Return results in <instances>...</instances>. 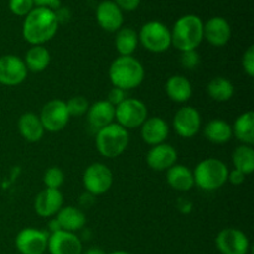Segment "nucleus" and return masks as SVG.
Instances as JSON below:
<instances>
[{"label": "nucleus", "mask_w": 254, "mask_h": 254, "mask_svg": "<svg viewBox=\"0 0 254 254\" xmlns=\"http://www.w3.org/2000/svg\"><path fill=\"white\" fill-rule=\"evenodd\" d=\"M39 117L45 130L51 131V133L61 131L62 129L66 128L69 122V113L67 111L66 102L61 99L47 102L42 107Z\"/></svg>", "instance_id": "nucleus-9"}, {"label": "nucleus", "mask_w": 254, "mask_h": 254, "mask_svg": "<svg viewBox=\"0 0 254 254\" xmlns=\"http://www.w3.org/2000/svg\"><path fill=\"white\" fill-rule=\"evenodd\" d=\"M27 68L24 60L15 55L0 57V83L4 86H17L27 77Z\"/></svg>", "instance_id": "nucleus-11"}, {"label": "nucleus", "mask_w": 254, "mask_h": 254, "mask_svg": "<svg viewBox=\"0 0 254 254\" xmlns=\"http://www.w3.org/2000/svg\"><path fill=\"white\" fill-rule=\"evenodd\" d=\"M231 26L223 17H211L206 24H203V39L207 40L212 46H225L231 39Z\"/></svg>", "instance_id": "nucleus-18"}, {"label": "nucleus", "mask_w": 254, "mask_h": 254, "mask_svg": "<svg viewBox=\"0 0 254 254\" xmlns=\"http://www.w3.org/2000/svg\"><path fill=\"white\" fill-rule=\"evenodd\" d=\"M49 228H50V232H51V233L57 232V231H61V226H60V223L57 222L56 217L52 218V220L50 221V223H49Z\"/></svg>", "instance_id": "nucleus-42"}, {"label": "nucleus", "mask_w": 254, "mask_h": 254, "mask_svg": "<svg viewBox=\"0 0 254 254\" xmlns=\"http://www.w3.org/2000/svg\"><path fill=\"white\" fill-rule=\"evenodd\" d=\"M165 91L169 98L176 103H185L192 96V86L186 77L175 74L168 78Z\"/></svg>", "instance_id": "nucleus-22"}, {"label": "nucleus", "mask_w": 254, "mask_h": 254, "mask_svg": "<svg viewBox=\"0 0 254 254\" xmlns=\"http://www.w3.org/2000/svg\"><path fill=\"white\" fill-rule=\"evenodd\" d=\"M19 131L25 140L36 143L44 136L45 129L40 117L35 113H24L19 119Z\"/></svg>", "instance_id": "nucleus-24"}, {"label": "nucleus", "mask_w": 254, "mask_h": 254, "mask_svg": "<svg viewBox=\"0 0 254 254\" xmlns=\"http://www.w3.org/2000/svg\"><path fill=\"white\" fill-rule=\"evenodd\" d=\"M246 175L243 173H241L240 170H232V171H228V178L227 181H230L231 184L233 185H241V184L245 181Z\"/></svg>", "instance_id": "nucleus-38"}, {"label": "nucleus", "mask_w": 254, "mask_h": 254, "mask_svg": "<svg viewBox=\"0 0 254 254\" xmlns=\"http://www.w3.org/2000/svg\"><path fill=\"white\" fill-rule=\"evenodd\" d=\"M200 112L190 106L183 107L174 116L173 126L181 138H192L201 129Z\"/></svg>", "instance_id": "nucleus-13"}, {"label": "nucleus", "mask_w": 254, "mask_h": 254, "mask_svg": "<svg viewBox=\"0 0 254 254\" xmlns=\"http://www.w3.org/2000/svg\"><path fill=\"white\" fill-rule=\"evenodd\" d=\"M207 94L216 102H227L235 94V87L225 77H215L207 84Z\"/></svg>", "instance_id": "nucleus-29"}, {"label": "nucleus", "mask_w": 254, "mask_h": 254, "mask_svg": "<svg viewBox=\"0 0 254 254\" xmlns=\"http://www.w3.org/2000/svg\"><path fill=\"white\" fill-rule=\"evenodd\" d=\"M139 41L148 51L154 54L165 52L171 46V32L160 21H149L138 34Z\"/></svg>", "instance_id": "nucleus-6"}, {"label": "nucleus", "mask_w": 254, "mask_h": 254, "mask_svg": "<svg viewBox=\"0 0 254 254\" xmlns=\"http://www.w3.org/2000/svg\"><path fill=\"white\" fill-rule=\"evenodd\" d=\"M180 62H181V66H183L184 68L195 69V68H197L198 64H200V62H201L200 55L197 54V51H196V50L181 52Z\"/></svg>", "instance_id": "nucleus-34"}, {"label": "nucleus", "mask_w": 254, "mask_h": 254, "mask_svg": "<svg viewBox=\"0 0 254 254\" xmlns=\"http://www.w3.org/2000/svg\"><path fill=\"white\" fill-rule=\"evenodd\" d=\"M114 2L118 5V7L122 11L123 10H126V11H133V10H135L139 6L140 0H114Z\"/></svg>", "instance_id": "nucleus-37"}, {"label": "nucleus", "mask_w": 254, "mask_h": 254, "mask_svg": "<svg viewBox=\"0 0 254 254\" xmlns=\"http://www.w3.org/2000/svg\"><path fill=\"white\" fill-rule=\"evenodd\" d=\"M216 247L221 254H247L248 237L237 228H225L216 237Z\"/></svg>", "instance_id": "nucleus-10"}, {"label": "nucleus", "mask_w": 254, "mask_h": 254, "mask_svg": "<svg viewBox=\"0 0 254 254\" xmlns=\"http://www.w3.org/2000/svg\"><path fill=\"white\" fill-rule=\"evenodd\" d=\"M51 61V55L49 50L42 45H35L27 50L25 55V64L27 71L31 72H42L47 68Z\"/></svg>", "instance_id": "nucleus-26"}, {"label": "nucleus", "mask_w": 254, "mask_h": 254, "mask_svg": "<svg viewBox=\"0 0 254 254\" xmlns=\"http://www.w3.org/2000/svg\"><path fill=\"white\" fill-rule=\"evenodd\" d=\"M96 17L99 26L108 32L118 31L123 25V11L111 0L102 1L97 6Z\"/></svg>", "instance_id": "nucleus-15"}, {"label": "nucleus", "mask_w": 254, "mask_h": 254, "mask_svg": "<svg viewBox=\"0 0 254 254\" xmlns=\"http://www.w3.org/2000/svg\"><path fill=\"white\" fill-rule=\"evenodd\" d=\"M49 233L35 228H25L17 233L15 246L21 254H44L47 250Z\"/></svg>", "instance_id": "nucleus-12"}, {"label": "nucleus", "mask_w": 254, "mask_h": 254, "mask_svg": "<svg viewBox=\"0 0 254 254\" xmlns=\"http://www.w3.org/2000/svg\"><path fill=\"white\" fill-rule=\"evenodd\" d=\"M57 222L61 226L62 231L67 232H76L82 230L86 225V216L79 208L73 206H66L62 207L56 215Z\"/></svg>", "instance_id": "nucleus-23"}, {"label": "nucleus", "mask_w": 254, "mask_h": 254, "mask_svg": "<svg viewBox=\"0 0 254 254\" xmlns=\"http://www.w3.org/2000/svg\"><path fill=\"white\" fill-rule=\"evenodd\" d=\"M166 181L176 191H189L195 185L192 171L188 166L178 164L166 170Z\"/></svg>", "instance_id": "nucleus-21"}, {"label": "nucleus", "mask_w": 254, "mask_h": 254, "mask_svg": "<svg viewBox=\"0 0 254 254\" xmlns=\"http://www.w3.org/2000/svg\"><path fill=\"white\" fill-rule=\"evenodd\" d=\"M178 207H179V210L181 211V212L188 213V212H190L191 208H192V205H191L190 201H188V200H179L178 201Z\"/></svg>", "instance_id": "nucleus-41"}, {"label": "nucleus", "mask_w": 254, "mask_h": 254, "mask_svg": "<svg viewBox=\"0 0 254 254\" xmlns=\"http://www.w3.org/2000/svg\"><path fill=\"white\" fill-rule=\"evenodd\" d=\"M113 185V173L107 165L94 163L84 170L83 186L87 192L93 196L106 193Z\"/></svg>", "instance_id": "nucleus-8"}, {"label": "nucleus", "mask_w": 254, "mask_h": 254, "mask_svg": "<svg viewBox=\"0 0 254 254\" xmlns=\"http://www.w3.org/2000/svg\"><path fill=\"white\" fill-rule=\"evenodd\" d=\"M64 205V196L56 189H44L35 200V211L40 217H52L57 215Z\"/></svg>", "instance_id": "nucleus-17"}, {"label": "nucleus", "mask_w": 254, "mask_h": 254, "mask_svg": "<svg viewBox=\"0 0 254 254\" xmlns=\"http://www.w3.org/2000/svg\"><path fill=\"white\" fill-rule=\"evenodd\" d=\"M126 98H127L126 91H123V89H121V88H117V87H113V88L109 91L108 99H107V101H108L112 106L117 107L118 104H121Z\"/></svg>", "instance_id": "nucleus-36"}, {"label": "nucleus", "mask_w": 254, "mask_h": 254, "mask_svg": "<svg viewBox=\"0 0 254 254\" xmlns=\"http://www.w3.org/2000/svg\"><path fill=\"white\" fill-rule=\"evenodd\" d=\"M47 250L50 254H82L83 248L78 236L61 230L50 233Z\"/></svg>", "instance_id": "nucleus-14"}, {"label": "nucleus", "mask_w": 254, "mask_h": 254, "mask_svg": "<svg viewBox=\"0 0 254 254\" xmlns=\"http://www.w3.org/2000/svg\"><path fill=\"white\" fill-rule=\"evenodd\" d=\"M67 111H68L69 117H81L87 113L89 108L88 101L82 96L72 97L71 99L66 102Z\"/></svg>", "instance_id": "nucleus-32"}, {"label": "nucleus", "mask_w": 254, "mask_h": 254, "mask_svg": "<svg viewBox=\"0 0 254 254\" xmlns=\"http://www.w3.org/2000/svg\"><path fill=\"white\" fill-rule=\"evenodd\" d=\"M232 161L236 170L250 175L254 170V150L251 145H241L232 154Z\"/></svg>", "instance_id": "nucleus-30"}, {"label": "nucleus", "mask_w": 254, "mask_h": 254, "mask_svg": "<svg viewBox=\"0 0 254 254\" xmlns=\"http://www.w3.org/2000/svg\"><path fill=\"white\" fill-rule=\"evenodd\" d=\"M228 168L220 159L208 158L197 164L193 173V180L200 189L213 191L227 183Z\"/></svg>", "instance_id": "nucleus-5"}, {"label": "nucleus", "mask_w": 254, "mask_h": 254, "mask_svg": "<svg viewBox=\"0 0 254 254\" xmlns=\"http://www.w3.org/2000/svg\"><path fill=\"white\" fill-rule=\"evenodd\" d=\"M146 118H148V108L140 99L126 98L116 107L114 119H117V123L127 130L141 127Z\"/></svg>", "instance_id": "nucleus-7"}, {"label": "nucleus", "mask_w": 254, "mask_h": 254, "mask_svg": "<svg viewBox=\"0 0 254 254\" xmlns=\"http://www.w3.org/2000/svg\"><path fill=\"white\" fill-rule=\"evenodd\" d=\"M34 5L36 4L37 7H47V9H59L60 7V0H32Z\"/></svg>", "instance_id": "nucleus-39"}, {"label": "nucleus", "mask_w": 254, "mask_h": 254, "mask_svg": "<svg viewBox=\"0 0 254 254\" xmlns=\"http://www.w3.org/2000/svg\"><path fill=\"white\" fill-rule=\"evenodd\" d=\"M82 254H106L102 248H98V247H92V248H88V250L86 251L84 253Z\"/></svg>", "instance_id": "nucleus-43"}, {"label": "nucleus", "mask_w": 254, "mask_h": 254, "mask_svg": "<svg viewBox=\"0 0 254 254\" xmlns=\"http://www.w3.org/2000/svg\"><path fill=\"white\" fill-rule=\"evenodd\" d=\"M64 181V174L57 166H51L46 170L44 175V184L47 189H56L59 190Z\"/></svg>", "instance_id": "nucleus-31"}, {"label": "nucleus", "mask_w": 254, "mask_h": 254, "mask_svg": "<svg viewBox=\"0 0 254 254\" xmlns=\"http://www.w3.org/2000/svg\"><path fill=\"white\" fill-rule=\"evenodd\" d=\"M178 160V153L170 144L161 143L154 145L146 155V164L155 171H166L175 165Z\"/></svg>", "instance_id": "nucleus-16"}, {"label": "nucleus", "mask_w": 254, "mask_h": 254, "mask_svg": "<svg viewBox=\"0 0 254 254\" xmlns=\"http://www.w3.org/2000/svg\"><path fill=\"white\" fill-rule=\"evenodd\" d=\"M232 133L245 145H253L254 143V113L252 111L242 113L237 117L232 127Z\"/></svg>", "instance_id": "nucleus-25"}, {"label": "nucleus", "mask_w": 254, "mask_h": 254, "mask_svg": "<svg viewBox=\"0 0 254 254\" xmlns=\"http://www.w3.org/2000/svg\"><path fill=\"white\" fill-rule=\"evenodd\" d=\"M205 136L213 144H225L233 136L232 127L222 119H212L205 127Z\"/></svg>", "instance_id": "nucleus-27"}, {"label": "nucleus", "mask_w": 254, "mask_h": 254, "mask_svg": "<svg viewBox=\"0 0 254 254\" xmlns=\"http://www.w3.org/2000/svg\"><path fill=\"white\" fill-rule=\"evenodd\" d=\"M129 144V133L118 123H112L97 130L96 146L102 156L118 158L126 151Z\"/></svg>", "instance_id": "nucleus-4"}, {"label": "nucleus", "mask_w": 254, "mask_h": 254, "mask_svg": "<svg viewBox=\"0 0 254 254\" xmlns=\"http://www.w3.org/2000/svg\"><path fill=\"white\" fill-rule=\"evenodd\" d=\"M171 32V45L179 51L196 50L203 40V21L196 15H185L178 19Z\"/></svg>", "instance_id": "nucleus-3"}, {"label": "nucleus", "mask_w": 254, "mask_h": 254, "mask_svg": "<svg viewBox=\"0 0 254 254\" xmlns=\"http://www.w3.org/2000/svg\"><path fill=\"white\" fill-rule=\"evenodd\" d=\"M141 138L149 145H159L165 143L169 135V126L160 117H151L146 118V121L140 127Z\"/></svg>", "instance_id": "nucleus-19"}, {"label": "nucleus", "mask_w": 254, "mask_h": 254, "mask_svg": "<svg viewBox=\"0 0 254 254\" xmlns=\"http://www.w3.org/2000/svg\"><path fill=\"white\" fill-rule=\"evenodd\" d=\"M144 76L143 64L133 56L117 57L109 67V79L113 87L126 92L140 86Z\"/></svg>", "instance_id": "nucleus-2"}, {"label": "nucleus", "mask_w": 254, "mask_h": 254, "mask_svg": "<svg viewBox=\"0 0 254 254\" xmlns=\"http://www.w3.org/2000/svg\"><path fill=\"white\" fill-rule=\"evenodd\" d=\"M116 49L121 56H131L139 44V37L131 27H122L117 31Z\"/></svg>", "instance_id": "nucleus-28"}, {"label": "nucleus", "mask_w": 254, "mask_h": 254, "mask_svg": "<svg viewBox=\"0 0 254 254\" xmlns=\"http://www.w3.org/2000/svg\"><path fill=\"white\" fill-rule=\"evenodd\" d=\"M59 21L55 11L47 7H36L26 15L22 25V36L30 45H42L56 35Z\"/></svg>", "instance_id": "nucleus-1"}, {"label": "nucleus", "mask_w": 254, "mask_h": 254, "mask_svg": "<svg viewBox=\"0 0 254 254\" xmlns=\"http://www.w3.org/2000/svg\"><path fill=\"white\" fill-rule=\"evenodd\" d=\"M87 118L91 128L99 130L113 123L116 118V107L112 106L108 101H98L88 108Z\"/></svg>", "instance_id": "nucleus-20"}, {"label": "nucleus", "mask_w": 254, "mask_h": 254, "mask_svg": "<svg viewBox=\"0 0 254 254\" xmlns=\"http://www.w3.org/2000/svg\"><path fill=\"white\" fill-rule=\"evenodd\" d=\"M94 197H96V196L91 195L89 192H86L81 196V198H79V203H81V206H83V207H89V206L93 205Z\"/></svg>", "instance_id": "nucleus-40"}, {"label": "nucleus", "mask_w": 254, "mask_h": 254, "mask_svg": "<svg viewBox=\"0 0 254 254\" xmlns=\"http://www.w3.org/2000/svg\"><path fill=\"white\" fill-rule=\"evenodd\" d=\"M109 254H130V253L126 252V251H114V252H112Z\"/></svg>", "instance_id": "nucleus-44"}, {"label": "nucleus", "mask_w": 254, "mask_h": 254, "mask_svg": "<svg viewBox=\"0 0 254 254\" xmlns=\"http://www.w3.org/2000/svg\"><path fill=\"white\" fill-rule=\"evenodd\" d=\"M9 7L12 14L17 16H26L34 9V1L32 0H10Z\"/></svg>", "instance_id": "nucleus-33"}, {"label": "nucleus", "mask_w": 254, "mask_h": 254, "mask_svg": "<svg viewBox=\"0 0 254 254\" xmlns=\"http://www.w3.org/2000/svg\"><path fill=\"white\" fill-rule=\"evenodd\" d=\"M242 67L250 77L254 76V46L248 47L242 57Z\"/></svg>", "instance_id": "nucleus-35"}]
</instances>
